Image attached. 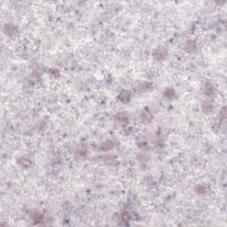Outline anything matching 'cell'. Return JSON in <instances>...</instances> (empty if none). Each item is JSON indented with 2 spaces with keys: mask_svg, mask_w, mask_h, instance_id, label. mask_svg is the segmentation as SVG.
<instances>
[{
  "mask_svg": "<svg viewBox=\"0 0 227 227\" xmlns=\"http://www.w3.org/2000/svg\"><path fill=\"white\" fill-rule=\"evenodd\" d=\"M153 56L157 59H163L167 56V50L164 47H158L154 50L153 52Z\"/></svg>",
  "mask_w": 227,
  "mask_h": 227,
  "instance_id": "obj_1",
  "label": "cell"
},
{
  "mask_svg": "<svg viewBox=\"0 0 227 227\" xmlns=\"http://www.w3.org/2000/svg\"><path fill=\"white\" fill-rule=\"evenodd\" d=\"M4 30H5V34L12 36H14V35H15L17 29H16V27H15L13 24H12V23H7V24L5 25Z\"/></svg>",
  "mask_w": 227,
  "mask_h": 227,
  "instance_id": "obj_2",
  "label": "cell"
},
{
  "mask_svg": "<svg viewBox=\"0 0 227 227\" xmlns=\"http://www.w3.org/2000/svg\"><path fill=\"white\" fill-rule=\"evenodd\" d=\"M115 118H116L117 122L119 124H127L129 122V116H128V114L125 113V112H120V113H118L116 114Z\"/></svg>",
  "mask_w": 227,
  "mask_h": 227,
  "instance_id": "obj_3",
  "label": "cell"
},
{
  "mask_svg": "<svg viewBox=\"0 0 227 227\" xmlns=\"http://www.w3.org/2000/svg\"><path fill=\"white\" fill-rule=\"evenodd\" d=\"M140 119L144 123H150L153 120V114L148 110H143L140 114Z\"/></svg>",
  "mask_w": 227,
  "mask_h": 227,
  "instance_id": "obj_4",
  "label": "cell"
},
{
  "mask_svg": "<svg viewBox=\"0 0 227 227\" xmlns=\"http://www.w3.org/2000/svg\"><path fill=\"white\" fill-rule=\"evenodd\" d=\"M131 93L129 91H123L119 95V100L123 103H128L130 100Z\"/></svg>",
  "mask_w": 227,
  "mask_h": 227,
  "instance_id": "obj_5",
  "label": "cell"
},
{
  "mask_svg": "<svg viewBox=\"0 0 227 227\" xmlns=\"http://www.w3.org/2000/svg\"><path fill=\"white\" fill-rule=\"evenodd\" d=\"M18 163H19L21 166H22V167L29 168V167L31 166L32 161H31V160L29 159V157H28V156H22V157L19 158V160H18Z\"/></svg>",
  "mask_w": 227,
  "mask_h": 227,
  "instance_id": "obj_6",
  "label": "cell"
},
{
  "mask_svg": "<svg viewBox=\"0 0 227 227\" xmlns=\"http://www.w3.org/2000/svg\"><path fill=\"white\" fill-rule=\"evenodd\" d=\"M202 111L205 114L211 113L213 110V105L209 100H204L202 104Z\"/></svg>",
  "mask_w": 227,
  "mask_h": 227,
  "instance_id": "obj_7",
  "label": "cell"
},
{
  "mask_svg": "<svg viewBox=\"0 0 227 227\" xmlns=\"http://www.w3.org/2000/svg\"><path fill=\"white\" fill-rule=\"evenodd\" d=\"M153 87L152 83H148V82H143L141 83L139 85H137V90L139 91H147L149 90H151Z\"/></svg>",
  "mask_w": 227,
  "mask_h": 227,
  "instance_id": "obj_8",
  "label": "cell"
},
{
  "mask_svg": "<svg viewBox=\"0 0 227 227\" xmlns=\"http://www.w3.org/2000/svg\"><path fill=\"white\" fill-rule=\"evenodd\" d=\"M114 147V144L112 140H107L100 145V149L102 151H109V150L113 149Z\"/></svg>",
  "mask_w": 227,
  "mask_h": 227,
  "instance_id": "obj_9",
  "label": "cell"
},
{
  "mask_svg": "<svg viewBox=\"0 0 227 227\" xmlns=\"http://www.w3.org/2000/svg\"><path fill=\"white\" fill-rule=\"evenodd\" d=\"M86 154H87V150H86V147L82 146L80 147L77 148L76 152V156L78 158V159H83L85 156H86Z\"/></svg>",
  "mask_w": 227,
  "mask_h": 227,
  "instance_id": "obj_10",
  "label": "cell"
},
{
  "mask_svg": "<svg viewBox=\"0 0 227 227\" xmlns=\"http://www.w3.org/2000/svg\"><path fill=\"white\" fill-rule=\"evenodd\" d=\"M185 49L186 50V52L188 53H193L196 50V43L194 40H189L187 41V43L185 44Z\"/></svg>",
  "mask_w": 227,
  "mask_h": 227,
  "instance_id": "obj_11",
  "label": "cell"
},
{
  "mask_svg": "<svg viewBox=\"0 0 227 227\" xmlns=\"http://www.w3.org/2000/svg\"><path fill=\"white\" fill-rule=\"evenodd\" d=\"M163 95H164V97L167 98L168 100H172V99H175V98L177 97L176 91H174L173 89H171V88L166 89L165 91H163Z\"/></svg>",
  "mask_w": 227,
  "mask_h": 227,
  "instance_id": "obj_12",
  "label": "cell"
},
{
  "mask_svg": "<svg viewBox=\"0 0 227 227\" xmlns=\"http://www.w3.org/2000/svg\"><path fill=\"white\" fill-rule=\"evenodd\" d=\"M31 217L35 222V224H39L40 222H42L44 220V215L40 212H34Z\"/></svg>",
  "mask_w": 227,
  "mask_h": 227,
  "instance_id": "obj_13",
  "label": "cell"
},
{
  "mask_svg": "<svg viewBox=\"0 0 227 227\" xmlns=\"http://www.w3.org/2000/svg\"><path fill=\"white\" fill-rule=\"evenodd\" d=\"M153 144L155 147L157 148H162L164 147V143H163V139L160 137H155L153 139Z\"/></svg>",
  "mask_w": 227,
  "mask_h": 227,
  "instance_id": "obj_14",
  "label": "cell"
},
{
  "mask_svg": "<svg viewBox=\"0 0 227 227\" xmlns=\"http://www.w3.org/2000/svg\"><path fill=\"white\" fill-rule=\"evenodd\" d=\"M214 92H215V90H214V88H213L212 86L208 85L207 87H205L204 94L206 95V96H208V97H211V96H213V95H214Z\"/></svg>",
  "mask_w": 227,
  "mask_h": 227,
  "instance_id": "obj_15",
  "label": "cell"
},
{
  "mask_svg": "<svg viewBox=\"0 0 227 227\" xmlns=\"http://www.w3.org/2000/svg\"><path fill=\"white\" fill-rule=\"evenodd\" d=\"M194 191H195V193H198V194H204L207 192V189H206L204 185H199L194 188Z\"/></svg>",
  "mask_w": 227,
  "mask_h": 227,
  "instance_id": "obj_16",
  "label": "cell"
},
{
  "mask_svg": "<svg viewBox=\"0 0 227 227\" xmlns=\"http://www.w3.org/2000/svg\"><path fill=\"white\" fill-rule=\"evenodd\" d=\"M220 117L222 119H225V117H226V107H223L220 109Z\"/></svg>",
  "mask_w": 227,
  "mask_h": 227,
  "instance_id": "obj_17",
  "label": "cell"
},
{
  "mask_svg": "<svg viewBox=\"0 0 227 227\" xmlns=\"http://www.w3.org/2000/svg\"><path fill=\"white\" fill-rule=\"evenodd\" d=\"M138 160L140 161H142V162H144V161H147L148 160V156L146 154H140L139 155H138Z\"/></svg>",
  "mask_w": 227,
  "mask_h": 227,
  "instance_id": "obj_18",
  "label": "cell"
},
{
  "mask_svg": "<svg viewBox=\"0 0 227 227\" xmlns=\"http://www.w3.org/2000/svg\"><path fill=\"white\" fill-rule=\"evenodd\" d=\"M114 155H108L106 159H105V161H106V163H107V164H110V163H113L115 159V157H114Z\"/></svg>",
  "mask_w": 227,
  "mask_h": 227,
  "instance_id": "obj_19",
  "label": "cell"
},
{
  "mask_svg": "<svg viewBox=\"0 0 227 227\" xmlns=\"http://www.w3.org/2000/svg\"><path fill=\"white\" fill-rule=\"evenodd\" d=\"M130 218V216L129 212H127V211L123 212V214H122V219H123L124 221H129Z\"/></svg>",
  "mask_w": 227,
  "mask_h": 227,
  "instance_id": "obj_20",
  "label": "cell"
}]
</instances>
